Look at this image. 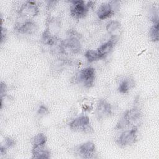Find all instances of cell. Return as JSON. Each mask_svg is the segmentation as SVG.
Instances as JSON below:
<instances>
[{"instance_id":"6da1fadb","label":"cell","mask_w":159,"mask_h":159,"mask_svg":"<svg viewBox=\"0 0 159 159\" xmlns=\"http://www.w3.org/2000/svg\"><path fill=\"white\" fill-rule=\"evenodd\" d=\"M142 117L141 111L137 108H132L126 111L122 118L116 126V129H124L128 127L130 129L137 127Z\"/></svg>"},{"instance_id":"7a4b0ae2","label":"cell","mask_w":159,"mask_h":159,"mask_svg":"<svg viewBox=\"0 0 159 159\" xmlns=\"http://www.w3.org/2000/svg\"><path fill=\"white\" fill-rule=\"evenodd\" d=\"M70 129L76 132H83L91 133L93 132V129L91 125L88 116H81L73 119L70 123Z\"/></svg>"},{"instance_id":"3957f363","label":"cell","mask_w":159,"mask_h":159,"mask_svg":"<svg viewBox=\"0 0 159 159\" xmlns=\"http://www.w3.org/2000/svg\"><path fill=\"white\" fill-rule=\"evenodd\" d=\"M95 70L92 67H88L81 70L76 76V80L85 88H89L94 84L95 80Z\"/></svg>"},{"instance_id":"277c9868","label":"cell","mask_w":159,"mask_h":159,"mask_svg":"<svg viewBox=\"0 0 159 159\" xmlns=\"http://www.w3.org/2000/svg\"><path fill=\"white\" fill-rule=\"evenodd\" d=\"M137 127H134L130 130L123 132L116 140L117 143L122 147H127L135 143L137 137Z\"/></svg>"},{"instance_id":"5b68a950","label":"cell","mask_w":159,"mask_h":159,"mask_svg":"<svg viewBox=\"0 0 159 159\" xmlns=\"http://www.w3.org/2000/svg\"><path fill=\"white\" fill-rule=\"evenodd\" d=\"M71 3L70 13L73 17L80 19L86 16L89 7L84 1H73Z\"/></svg>"},{"instance_id":"8992f818","label":"cell","mask_w":159,"mask_h":159,"mask_svg":"<svg viewBox=\"0 0 159 159\" xmlns=\"http://www.w3.org/2000/svg\"><path fill=\"white\" fill-rule=\"evenodd\" d=\"M64 53L66 50L73 53H77L81 50V42L76 35L71 34L66 39L62 40Z\"/></svg>"},{"instance_id":"52a82bcc","label":"cell","mask_w":159,"mask_h":159,"mask_svg":"<svg viewBox=\"0 0 159 159\" xmlns=\"http://www.w3.org/2000/svg\"><path fill=\"white\" fill-rule=\"evenodd\" d=\"M14 29L20 34L30 35L37 31V25L34 20L27 19L23 22L17 23L14 26Z\"/></svg>"},{"instance_id":"ba28073f","label":"cell","mask_w":159,"mask_h":159,"mask_svg":"<svg viewBox=\"0 0 159 159\" xmlns=\"http://www.w3.org/2000/svg\"><path fill=\"white\" fill-rule=\"evenodd\" d=\"M39 13V8L35 2L26 1L20 7L19 14L25 17H32L36 16Z\"/></svg>"},{"instance_id":"9c48e42d","label":"cell","mask_w":159,"mask_h":159,"mask_svg":"<svg viewBox=\"0 0 159 159\" xmlns=\"http://www.w3.org/2000/svg\"><path fill=\"white\" fill-rule=\"evenodd\" d=\"M79 155L84 158H92L96 152L95 145L91 142H87L80 145L77 149Z\"/></svg>"},{"instance_id":"30bf717a","label":"cell","mask_w":159,"mask_h":159,"mask_svg":"<svg viewBox=\"0 0 159 159\" xmlns=\"http://www.w3.org/2000/svg\"><path fill=\"white\" fill-rule=\"evenodd\" d=\"M111 114V106L110 104L104 99L99 101L96 110V117L98 119H103Z\"/></svg>"},{"instance_id":"8fae6325","label":"cell","mask_w":159,"mask_h":159,"mask_svg":"<svg viewBox=\"0 0 159 159\" xmlns=\"http://www.w3.org/2000/svg\"><path fill=\"white\" fill-rule=\"evenodd\" d=\"M118 38L111 37L107 42L102 43L100 47L98 48L97 52L102 59L104 58L111 52Z\"/></svg>"},{"instance_id":"7c38bea8","label":"cell","mask_w":159,"mask_h":159,"mask_svg":"<svg viewBox=\"0 0 159 159\" xmlns=\"http://www.w3.org/2000/svg\"><path fill=\"white\" fill-rule=\"evenodd\" d=\"M114 11L112 9L109 3H102L98 8L97 11V15L98 17L102 20L111 17Z\"/></svg>"},{"instance_id":"4fadbf2b","label":"cell","mask_w":159,"mask_h":159,"mask_svg":"<svg viewBox=\"0 0 159 159\" xmlns=\"http://www.w3.org/2000/svg\"><path fill=\"white\" fill-rule=\"evenodd\" d=\"M32 158H50V152L44 146L33 147L32 150Z\"/></svg>"},{"instance_id":"5bb4252c","label":"cell","mask_w":159,"mask_h":159,"mask_svg":"<svg viewBox=\"0 0 159 159\" xmlns=\"http://www.w3.org/2000/svg\"><path fill=\"white\" fill-rule=\"evenodd\" d=\"M135 86V81L131 77H126L123 79L119 83L118 91L123 94L127 93Z\"/></svg>"},{"instance_id":"9a60e30c","label":"cell","mask_w":159,"mask_h":159,"mask_svg":"<svg viewBox=\"0 0 159 159\" xmlns=\"http://www.w3.org/2000/svg\"><path fill=\"white\" fill-rule=\"evenodd\" d=\"M106 30L112 37L118 38L120 30V23L117 20L110 21L106 25Z\"/></svg>"},{"instance_id":"2e32d148","label":"cell","mask_w":159,"mask_h":159,"mask_svg":"<svg viewBox=\"0 0 159 159\" xmlns=\"http://www.w3.org/2000/svg\"><path fill=\"white\" fill-rule=\"evenodd\" d=\"M47 140V137L42 133H39L32 138V145L36 146H45Z\"/></svg>"},{"instance_id":"e0dca14e","label":"cell","mask_w":159,"mask_h":159,"mask_svg":"<svg viewBox=\"0 0 159 159\" xmlns=\"http://www.w3.org/2000/svg\"><path fill=\"white\" fill-rule=\"evenodd\" d=\"M84 56L86 57V58L87 59L89 63L99 60H101V57L99 55V54L98 53L97 50H88L85 53H84Z\"/></svg>"},{"instance_id":"ac0fdd59","label":"cell","mask_w":159,"mask_h":159,"mask_svg":"<svg viewBox=\"0 0 159 159\" xmlns=\"http://www.w3.org/2000/svg\"><path fill=\"white\" fill-rule=\"evenodd\" d=\"M158 22H155L149 30V36L153 42L158 41Z\"/></svg>"},{"instance_id":"d6986e66","label":"cell","mask_w":159,"mask_h":159,"mask_svg":"<svg viewBox=\"0 0 159 159\" xmlns=\"http://www.w3.org/2000/svg\"><path fill=\"white\" fill-rule=\"evenodd\" d=\"M15 143H16V142H15V140L14 139H12L11 137H6L4 138L3 143H1V147H3L6 150H7L9 148H11V147H13L15 145Z\"/></svg>"},{"instance_id":"ffe728a7","label":"cell","mask_w":159,"mask_h":159,"mask_svg":"<svg viewBox=\"0 0 159 159\" xmlns=\"http://www.w3.org/2000/svg\"><path fill=\"white\" fill-rule=\"evenodd\" d=\"M48 112V109L47 108V107L44 105H40V107H39V109L37 111V113L38 114L40 115H45Z\"/></svg>"},{"instance_id":"44dd1931","label":"cell","mask_w":159,"mask_h":159,"mask_svg":"<svg viewBox=\"0 0 159 159\" xmlns=\"http://www.w3.org/2000/svg\"><path fill=\"white\" fill-rule=\"evenodd\" d=\"M0 91H1V97H2L3 95H6V86L4 83L2 81L0 83Z\"/></svg>"},{"instance_id":"7402d4cb","label":"cell","mask_w":159,"mask_h":159,"mask_svg":"<svg viewBox=\"0 0 159 159\" xmlns=\"http://www.w3.org/2000/svg\"><path fill=\"white\" fill-rule=\"evenodd\" d=\"M6 30L4 28L1 27V43L6 39Z\"/></svg>"}]
</instances>
